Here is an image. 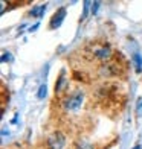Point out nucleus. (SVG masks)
<instances>
[{"mask_svg":"<svg viewBox=\"0 0 142 149\" xmlns=\"http://www.w3.org/2000/svg\"><path fill=\"white\" fill-rule=\"evenodd\" d=\"M84 97H86L84 91L77 90V91H73L72 94H69V96H66L63 99L61 107L64 108L66 111H77L78 108H81V105H83Z\"/></svg>","mask_w":142,"mask_h":149,"instance_id":"f257e3e1","label":"nucleus"},{"mask_svg":"<svg viewBox=\"0 0 142 149\" xmlns=\"http://www.w3.org/2000/svg\"><path fill=\"white\" fill-rule=\"evenodd\" d=\"M92 53H93V56L96 58V59L107 63V61L112 59L113 50H112V47L109 44H95L92 47Z\"/></svg>","mask_w":142,"mask_h":149,"instance_id":"f03ea898","label":"nucleus"},{"mask_svg":"<svg viewBox=\"0 0 142 149\" xmlns=\"http://www.w3.org/2000/svg\"><path fill=\"white\" fill-rule=\"evenodd\" d=\"M47 148L49 149H64L66 146V137L63 132L60 131H55L49 139H47Z\"/></svg>","mask_w":142,"mask_h":149,"instance_id":"7ed1b4c3","label":"nucleus"},{"mask_svg":"<svg viewBox=\"0 0 142 149\" xmlns=\"http://www.w3.org/2000/svg\"><path fill=\"white\" fill-rule=\"evenodd\" d=\"M66 14H67L66 8H58L57 12H55V14L52 15V18H51V29H58L60 26L63 24L64 18H66Z\"/></svg>","mask_w":142,"mask_h":149,"instance_id":"20e7f679","label":"nucleus"},{"mask_svg":"<svg viewBox=\"0 0 142 149\" xmlns=\"http://www.w3.org/2000/svg\"><path fill=\"white\" fill-rule=\"evenodd\" d=\"M99 73L103 74V76H113V74H116V72H115V67H113L112 64H104V65H101Z\"/></svg>","mask_w":142,"mask_h":149,"instance_id":"39448f33","label":"nucleus"},{"mask_svg":"<svg viewBox=\"0 0 142 149\" xmlns=\"http://www.w3.org/2000/svg\"><path fill=\"white\" fill-rule=\"evenodd\" d=\"M44 12H46V5H38L29 11V15L31 17H43Z\"/></svg>","mask_w":142,"mask_h":149,"instance_id":"423d86ee","label":"nucleus"},{"mask_svg":"<svg viewBox=\"0 0 142 149\" xmlns=\"http://www.w3.org/2000/svg\"><path fill=\"white\" fill-rule=\"evenodd\" d=\"M131 59H133V63H134V67H136V72L141 73L142 72V56L139 55V53H134Z\"/></svg>","mask_w":142,"mask_h":149,"instance_id":"0eeeda50","label":"nucleus"},{"mask_svg":"<svg viewBox=\"0 0 142 149\" xmlns=\"http://www.w3.org/2000/svg\"><path fill=\"white\" fill-rule=\"evenodd\" d=\"M64 85H66V82H64V70H63V72H61V74L58 76L57 84H55V93H60V91H61Z\"/></svg>","mask_w":142,"mask_h":149,"instance_id":"6e6552de","label":"nucleus"},{"mask_svg":"<svg viewBox=\"0 0 142 149\" xmlns=\"http://www.w3.org/2000/svg\"><path fill=\"white\" fill-rule=\"evenodd\" d=\"M75 149H95L93 143H90V141H79V143H77Z\"/></svg>","mask_w":142,"mask_h":149,"instance_id":"1a4fd4ad","label":"nucleus"},{"mask_svg":"<svg viewBox=\"0 0 142 149\" xmlns=\"http://www.w3.org/2000/svg\"><path fill=\"white\" fill-rule=\"evenodd\" d=\"M46 94H47V87H46V84L40 85V88H38V91H37V97H38V99H44Z\"/></svg>","mask_w":142,"mask_h":149,"instance_id":"9d476101","label":"nucleus"},{"mask_svg":"<svg viewBox=\"0 0 142 149\" xmlns=\"http://www.w3.org/2000/svg\"><path fill=\"white\" fill-rule=\"evenodd\" d=\"M92 6L90 2H84V11H83V15H81V20H86L87 14H89V8Z\"/></svg>","mask_w":142,"mask_h":149,"instance_id":"9b49d317","label":"nucleus"},{"mask_svg":"<svg viewBox=\"0 0 142 149\" xmlns=\"http://www.w3.org/2000/svg\"><path fill=\"white\" fill-rule=\"evenodd\" d=\"M99 6H101V3H99V2H93V3H92V14H96Z\"/></svg>","mask_w":142,"mask_h":149,"instance_id":"f8f14e48","label":"nucleus"},{"mask_svg":"<svg viewBox=\"0 0 142 149\" xmlns=\"http://www.w3.org/2000/svg\"><path fill=\"white\" fill-rule=\"evenodd\" d=\"M6 61H12V55H11V53H3V55H2V63H6Z\"/></svg>","mask_w":142,"mask_h":149,"instance_id":"ddd939ff","label":"nucleus"},{"mask_svg":"<svg viewBox=\"0 0 142 149\" xmlns=\"http://www.w3.org/2000/svg\"><path fill=\"white\" fill-rule=\"evenodd\" d=\"M141 110H142V99H138V116H141Z\"/></svg>","mask_w":142,"mask_h":149,"instance_id":"4468645a","label":"nucleus"},{"mask_svg":"<svg viewBox=\"0 0 142 149\" xmlns=\"http://www.w3.org/2000/svg\"><path fill=\"white\" fill-rule=\"evenodd\" d=\"M37 29H38V23L35 26H32V28H29V32H34V31H37Z\"/></svg>","mask_w":142,"mask_h":149,"instance_id":"2eb2a0df","label":"nucleus"},{"mask_svg":"<svg viewBox=\"0 0 142 149\" xmlns=\"http://www.w3.org/2000/svg\"><path fill=\"white\" fill-rule=\"evenodd\" d=\"M11 123H17V114H15V116H14V119L11 120Z\"/></svg>","mask_w":142,"mask_h":149,"instance_id":"dca6fc26","label":"nucleus"},{"mask_svg":"<svg viewBox=\"0 0 142 149\" xmlns=\"http://www.w3.org/2000/svg\"><path fill=\"white\" fill-rule=\"evenodd\" d=\"M133 149H141V146H139V145H138V146H134V148H133Z\"/></svg>","mask_w":142,"mask_h":149,"instance_id":"f3484780","label":"nucleus"}]
</instances>
